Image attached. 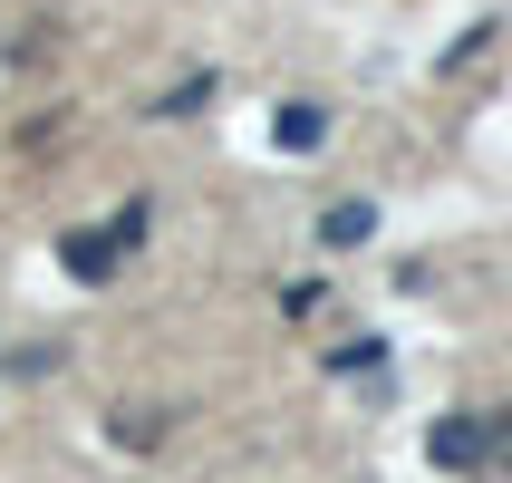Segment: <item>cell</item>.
<instances>
[{
	"mask_svg": "<svg viewBox=\"0 0 512 483\" xmlns=\"http://www.w3.org/2000/svg\"><path fill=\"white\" fill-rule=\"evenodd\" d=\"M368 232H377V203H329V213H319V242H329V252H358Z\"/></svg>",
	"mask_w": 512,
	"mask_h": 483,
	"instance_id": "4",
	"label": "cell"
},
{
	"mask_svg": "<svg viewBox=\"0 0 512 483\" xmlns=\"http://www.w3.org/2000/svg\"><path fill=\"white\" fill-rule=\"evenodd\" d=\"M107 435L145 455V445H165V416H155V406H116V416H107Z\"/></svg>",
	"mask_w": 512,
	"mask_h": 483,
	"instance_id": "5",
	"label": "cell"
},
{
	"mask_svg": "<svg viewBox=\"0 0 512 483\" xmlns=\"http://www.w3.org/2000/svg\"><path fill=\"white\" fill-rule=\"evenodd\" d=\"M271 145H281V155H319V145H329V107H319V97H290V107L271 116Z\"/></svg>",
	"mask_w": 512,
	"mask_h": 483,
	"instance_id": "3",
	"label": "cell"
},
{
	"mask_svg": "<svg viewBox=\"0 0 512 483\" xmlns=\"http://www.w3.org/2000/svg\"><path fill=\"white\" fill-rule=\"evenodd\" d=\"M493 29H503V20H474V29L455 39V49H445V68H464V58H484V49H493Z\"/></svg>",
	"mask_w": 512,
	"mask_h": 483,
	"instance_id": "7",
	"label": "cell"
},
{
	"mask_svg": "<svg viewBox=\"0 0 512 483\" xmlns=\"http://www.w3.org/2000/svg\"><path fill=\"white\" fill-rule=\"evenodd\" d=\"M503 464H512V455H503Z\"/></svg>",
	"mask_w": 512,
	"mask_h": 483,
	"instance_id": "8",
	"label": "cell"
},
{
	"mask_svg": "<svg viewBox=\"0 0 512 483\" xmlns=\"http://www.w3.org/2000/svg\"><path fill=\"white\" fill-rule=\"evenodd\" d=\"M203 107H213V68L184 78V87H165V107H155V116H203Z\"/></svg>",
	"mask_w": 512,
	"mask_h": 483,
	"instance_id": "6",
	"label": "cell"
},
{
	"mask_svg": "<svg viewBox=\"0 0 512 483\" xmlns=\"http://www.w3.org/2000/svg\"><path fill=\"white\" fill-rule=\"evenodd\" d=\"M145 242V203H126V213H116V223H87V232H68V242H58V261H68V281H116V261L136 252Z\"/></svg>",
	"mask_w": 512,
	"mask_h": 483,
	"instance_id": "1",
	"label": "cell"
},
{
	"mask_svg": "<svg viewBox=\"0 0 512 483\" xmlns=\"http://www.w3.org/2000/svg\"><path fill=\"white\" fill-rule=\"evenodd\" d=\"M493 445H512V416H435L426 426V464L435 474H474V464H493Z\"/></svg>",
	"mask_w": 512,
	"mask_h": 483,
	"instance_id": "2",
	"label": "cell"
}]
</instances>
